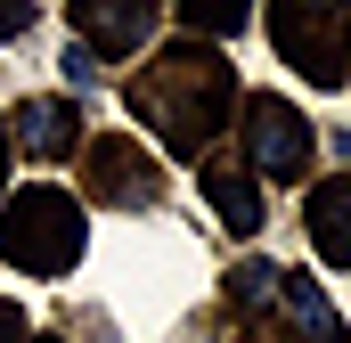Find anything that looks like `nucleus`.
<instances>
[{
	"label": "nucleus",
	"instance_id": "1",
	"mask_svg": "<svg viewBox=\"0 0 351 343\" xmlns=\"http://www.w3.org/2000/svg\"><path fill=\"white\" fill-rule=\"evenodd\" d=\"M229 106H237V74H229V58L213 41H164L139 66V82H131V115L164 147H180V156H196L204 139H221Z\"/></svg>",
	"mask_w": 351,
	"mask_h": 343
},
{
	"label": "nucleus",
	"instance_id": "2",
	"mask_svg": "<svg viewBox=\"0 0 351 343\" xmlns=\"http://www.w3.org/2000/svg\"><path fill=\"white\" fill-rule=\"evenodd\" d=\"M90 246V221L82 204L66 196V188H16L8 204H0V254L16 261V270H33V278H58V270H74Z\"/></svg>",
	"mask_w": 351,
	"mask_h": 343
},
{
	"label": "nucleus",
	"instance_id": "3",
	"mask_svg": "<svg viewBox=\"0 0 351 343\" xmlns=\"http://www.w3.org/2000/svg\"><path fill=\"white\" fill-rule=\"evenodd\" d=\"M269 41L302 82H343L351 74V0H269Z\"/></svg>",
	"mask_w": 351,
	"mask_h": 343
},
{
	"label": "nucleus",
	"instance_id": "4",
	"mask_svg": "<svg viewBox=\"0 0 351 343\" xmlns=\"http://www.w3.org/2000/svg\"><path fill=\"white\" fill-rule=\"evenodd\" d=\"M82 180H90V196L98 204H156L164 196V164L131 139V131H106V139H90L82 147Z\"/></svg>",
	"mask_w": 351,
	"mask_h": 343
},
{
	"label": "nucleus",
	"instance_id": "5",
	"mask_svg": "<svg viewBox=\"0 0 351 343\" xmlns=\"http://www.w3.org/2000/svg\"><path fill=\"white\" fill-rule=\"evenodd\" d=\"M245 164L262 172V180H302L311 172V123H302V106H286V98H245Z\"/></svg>",
	"mask_w": 351,
	"mask_h": 343
},
{
	"label": "nucleus",
	"instance_id": "6",
	"mask_svg": "<svg viewBox=\"0 0 351 343\" xmlns=\"http://www.w3.org/2000/svg\"><path fill=\"white\" fill-rule=\"evenodd\" d=\"M66 25L90 41V58H131L139 41H156L147 0H66Z\"/></svg>",
	"mask_w": 351,
	"mask_h": 343
},
{
	"label": "nucleus",
	"instance_id": "7",
	"mask_svg": "<svg viewBox=\"0 0 351 343\" xmlns=\"http://www.w3.org/2000/svg\"><path fill=\"white\" fill-rule=\"evenodd\" d=\"M8 147H25L33 164H66V156L82 147V115H74L66 98H25L16 123H8Z\"/></svg>",
	"mask_w": 351,
	"mask_h": 343
},
{
	"label": "nucleus",
	"instance_id": "8",
	"mask_svg": "<svg viewBox=\"0 0 351 343\" xmlns=\"http://www.w3.org/2000/svg\"><path fill=\"white\" fill-rule=\"evenodd\" d=\"M302 221H311V246H319V261H327V270H351V172H335L327 188H311Z\"/></svg>",
	"mask_w": 351,
	"mask_h": 343
},
{
	"label": "nucleus",
	"instance_id": "9",
	"mask_svg": "<svg viewBox=\"0 0 351 343\" xmlns=\"http://www.w3.org/2000/svg\"><path fill=\"white\" fill-rule=\"evenodd\" d=\"M278 327H286V343H351V327L335 319V303L319 294V278H286V294H278Z\"/></svg>",
	"mask_w": 351,
	"mask_h": 343
},
{
	"label": "nucleus",
	"instance_id": "10",
	"mask_svg": "<svg viewBox=\"0 0 351 343\" xmlns=\"http://www.w3.org/2000/svg\"><path fill=\"white\" fill-rule=\"evenodd\" d=\"M196 188L213 196V213L229 221V237H262V180L254 172H196Z\"/></svg>",
	"mask_w": 351,
	"mask_h": 343
},
{
	"label": "nucleus",
	"instance_id": "11",
	"mask_svg": "<svg viewBox=\"0 0 351 343\" xmlns=\"http://www.w3.org/2000/svg\"><path fill=\"white\" fill-rule=\"evenodd\" d=\"M221 294H229L237 311H278V294H286V270H278V261H237Z\"/></svg>",
	"mask_w": 351,
	"mask_h": 343
},
{
	"label": "nucleus",
	"instance_id": "12",
	"mask_svg": "<svg viewBox=\"0 0 351 343\" xmlns=\"http://www.w3.org/2000/svg\"><path fill=\"white\" fill-rule=\"evenodd\" d=\"M180 16H188V33H204V41H229V33H245L254 0H180Z\"/></svg>",
	"mask_w": 351,
	"mask_h": 343
},
{
	"label": "nucleus",
	"instance_id": "13",
	"mask_svg": "<svg viewBox=\"0 0 351 343\" xmlns=\"http://www.w3.org/2000/svg\"><path fill=\"white\" fill-rule=\"evenodd\" d=\"M25 25H33V0H0V41H16Z\"/></svg>",
	"mask_w": 351,
	"mask_h": 343
},
{
	"label": "nucleus",
	"instance_id": "14",
	"mask_svg": "<svg viewBox=\"0 0 351 343\" xmlns=\"http://www.w3.org/2000/svg\"><path fill=\"white\" fill-rule=\"evenodd\" d=\"M0 343H33V327H25V311H16V303H0Z\"/></svg>",
	"mask_w": 351,
	"mask_h": 343
},
{
	"label": "nucleus",
	"instance_id": "15",
	"mask_svg": "<svg viewBox=\"0 0 351 343\" xmlns=\"http://www.w3.org/2000/svg\"><path fill=\"white\" fill-rule=\"evenodd\" d=\"M0 164H8V123H0Z\"/></svg>",
	"mask_w": 351,
	"mask_h": 343
}]
</instances>
